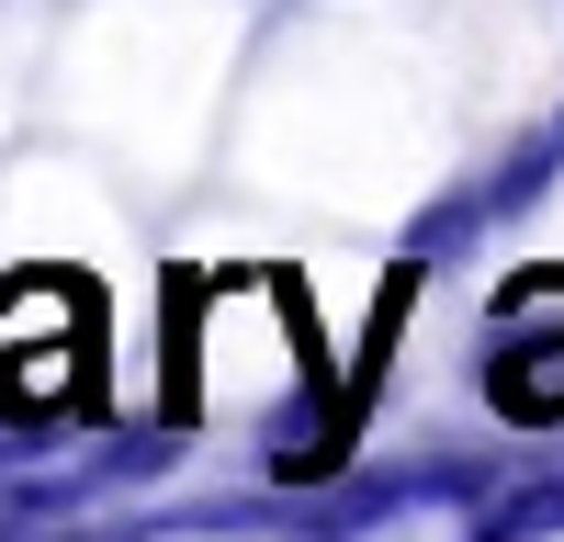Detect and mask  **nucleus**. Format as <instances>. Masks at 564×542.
<instances>
[{"instance_id":"f257e3e1","label":"nucleus","mask_w":564,"mask_h":542,"mask_svg":"<svg viewBox=\"0 0 564 542\" xmlns=\"http://www.w3.org/2000/svg\"><path fill=\"white\" fill-rule=\"evenodd\" d=\"M486 395L508 419H564V271L508 283L486 316Z\"/></svg>"},{"instance_id":"f03ea898","label":"nucleus","mask_w":564,"mask_h":542,"mask_svg":"<svg viewBox=\"0 0 564 542\" xmlns=\"http://www.w3.org/2000/svg\"><path fill=\"white\" fill-rule=\"evenodd\" d=\"M564 531V486H531V497H497L486 542H553Z\"/></svg>"}]
</instances>
